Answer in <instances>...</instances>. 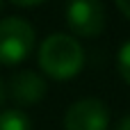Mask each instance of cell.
<instances>
[{
	"mask_svg": "<svg viewBox=\"0 0 130 130\" xmlns=\"http://www.w3.org/2000/svg\"><path fill=\"white\" fill-rule=\"evenodd\" d=\"M39 69L53 80H71L85 66V50L73 34H48L39 46Z\"/></svg>",
	"mask_w": 130,
	"mask_h": 130,
	"instance_id": "cell-1",
	"label": "cell"
},
{
	"mask_svg": "<svg viewBox=\"0 0 130 130\" xmlns=\"http://www.w3.org/2000/svg\"><path fill=\"white\" fill-rule=\"evenodd\" d=\"M37 43L34 27L18 16H7L0 21V64L16 66L25 62Z\"/></svg>",
	"mask_w": 130,
	"mask_h": 130,
	"instance_id": "cell-2",
	"label": "cell"
},
{
	"mask_svg": "<svg viewBox=\"0 0 130 130\" xmlns=\"http://www.w3.org/2000/svg\"><path fill=\"white\" fill-rule=\"evenodd\" d=\"M66 25L75 37H98L105 30V7L101 0H69Z\"/></svg>",
	"mask_w": 130,
	"mask_h": 130,
	"instance_id": "cell-3",
	"label": "cell"
},
{
	"mask_svg": "<svg viewBox=\"0 0 130 130\" xmlns=\"http://www.w3.org/2000/svg\"><path fill=\"white\" fill-rule=\"evenodd\" d=\"M107 126L110 110L98 98H80L64 114V130H107Z\"/></svg>",
	"mask_w": 130,
	"mask_h": 130,
	"instance_id": "cell-4",
	"label": "cell"
},
{
	"mask_svg": "<svg viewBox=\"0 0 130 130\" xmlns=\"http://www.w3.org/2000/svg\"><path fill=\"white\" fill-rule=\"evenodd\" d=\"M46 80L34 71H18L9 78L7 94L16 105H37L46 98Z\"/></svg>",
	"mask_w": 130,
	"mask_h": 130,
	"instance_id": "cell-5",
	"label": "cell"
},
{
	"mask_svg": "<svg viewBox=\"0 0 130 130\" xmlns=\"http://www.w3.org/2000/svg\"><path fill=\"white\" fill-rule=\"evenodd\" d=\"M0 130H32V121L21 110H2L0 112Z\"/></svg>",
	"mask_w": 130,
	"mask_h": 130,
	"instance_id": "cell-6",
	"label": "cell"
},
{
	"mask_svg": "<svg viewBox=\"0 0 130 130\" xmlns=\"http://www.w3.org/2000/svg\"><path fill=\"white\" fill-rule=\"evenodd\" d=\"M117 71H119L121 80L126 85H130V39L119 48V53H117Z\"/></svg>",
	"mask_w": 130,
	"mask_h": 130,
	"instance_id": "cell-7",
	"label": "cell"
},
{
	"mask_svg": "<svg viewBox=\"0 0 130 130\" xmlns=\"http://www.w3.org/2000/svg\"><path fill=\"white\" fill-rule=\"evenodd\" d=\"M114 2H117L119 11H121L126 18H130V0H114Z\"/></svg>",
	"mask_w": 130,
	"mask_h": 130,
	"instance_id": "cell-8",
	"label": "cell"
},
{
	"mask_svg": "<svg viewBox=\"0 0 130 130\" xmlns=\"http://www.w3.org/2000/svg\"><path fill=\"white\" fill-rule=\"evenodd\" d=\"M11 5H16V7H34V5H39V2H43V0H9Z\"/></svg>",
	"mask_w": 130,
	"mask_h": 130,
	"instance_id": "cell-9",
	"label": "cell"
},
{
	"mask_svg": "<svg viewBox=\"0 0 130 130\" xmlns=\"http://www.w3.org/2000/svg\"><path fill=\"white\" fill-rule=\"evenodd\" d=\"M117 130H130V112L126 117H121V121L117 123Z\"/></svg>",
	"mask_w": 130,
	"mask_h": 130,
	"instance_id": "cell-10",
	"label": "cell"
},
{
	"mask_svg": "<svg viewBox=\"0 0 130 130\" xmlns=\"http://www.w3.org/2000/svg\"><path fill=\"white\" fill-rule=\"evenodd\" d=\"M5 96H7V94H5V85H2V80H0V105L5 103Z\"/></svg>",
	"mask_w": 130,
	"mask_h": 130,
	"instance_id": "cell-11",
	"label": "cell"
},
{
	"mask_svg": "<svg viewBox=\"0 0 130 130\" xmlns=\"http://www.w3.org/2000/svg\"><path fill=\"white\" fill-rule=\"evenodd\" d=\"M0 7H2V0H0Z\"/></svg>",
	"mask_w": 130,
	"mask_h": 130,
	"instance_id": "cell-12",
	"label": "cell"
}]
</instances>
